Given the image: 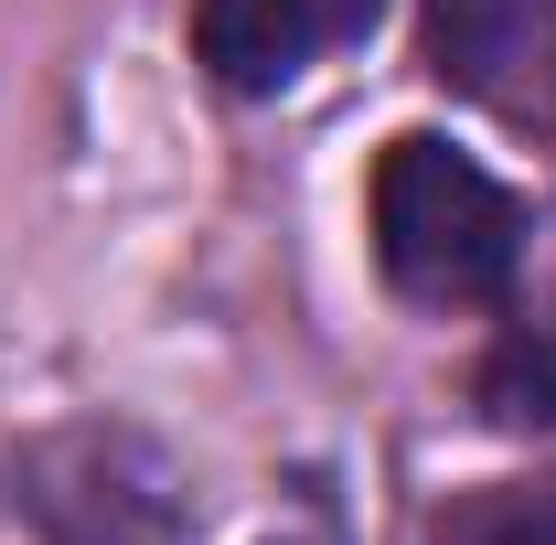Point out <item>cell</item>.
Here are the masks:
<instances>
[{
    "label": "cell",
    "mask_w": 556,
    "mask_h": 545,
    "mask_svg": "<svg viewBox=\"0 0 556 545\" xmlns=\"http://www.w3.org/2000/svg\"><path fill=\"white\" fill-rule=\"evenodd\" d=\"M33 514L54 545H182V492L129 428H75L33 460Z\"/></svg>",
    "instance_id": "2"
},
{
    "label": "cell",
    "mask_w": 556,
    "mask_h": 545,
    "mask_svg": "<svg viewBox=\"0 0 556 545\" xmlns=\"http://www.w3.org/2000/svg\"><path fill=\"white\" fill-rule=\"evenodd\" d=\"M482 407L503 417V428H556V310L492 342V364H482Z\"/></svg>",
    "instance_id": "5"
},
{
    "label": "cell",
    "mask_w": 556,
    "mask_h": 545,
    "mask_svg": "<svg viewBox=\"0 0 556 545\" xmlns=\"http://www.w3.org/2000/svg\"><path fill=\"white\" fill-rule=\"evenodd\" d=\"M546 33H556V0H428V75L482 97V107H525Z\"/></svg>",
    "instance_id": "4"
},
{
    "label": "cell",
    "mask_w": 556,
    "mask_h": 545,
    "mask_svg": "<svg viewBox=\"0 0 556 545\" xmlns=\"http://www.w3.org/2000/svg\"><path fill=\"white\" fill-rule=\"evenodd\" d=\"M428 545H556V481H503L439 514Z\"/></svg>",
    "instance_id": "6"
},
{
    "label": "cell",
    "mask_w": 556,
    "mask_h": 545,
    "mask_svg": "<svg viewBox=\"0 0 556 545\" xmlns=\"http://www.w3.org/2000/svg\"><path fill=\"white\" fill-rule=\"evenodd\" d=\"M375 268L417 310H492L525 268V204L471 150L407 129L375 161Z\"/></svg>",
    "instance_id": "1"
},
{
    "label": "cell",
    "mask_w": 556,
    "mask_h": 545,
    "mask_svg": "<svg viewBox=\"0 0 556 545\" xmlns=\"http://www.w3.org/2000/svg\"><path fill=\"white\" fill-rule=\"evenodd\" d=\"M386 22V0H193V65L225 97H278Z\"/></svg>",
    "instance_id": "3"
}]
</instances>
